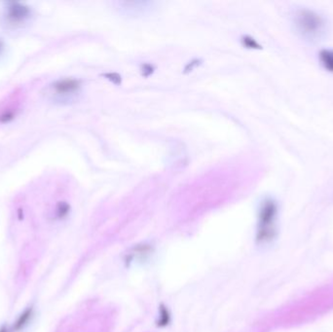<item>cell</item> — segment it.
<instances>
[{"mask_svg": "<svg viewBox=\"0 0 333 332\" xmlns=\"http://www.w3.org/2000/svg\"><path fill=\"white\" fill-rule=\"evenodd\" d=\"M318 60L326 71L333 73V49H322L318 54Z\"/></svg>", "mask_w": 333, "mask_h": 332, "instance_id": "cell-5", "label": "cell"}, {"mask_svg": "<svg viewBox=\"0 0 333 332\" xmlns=\"http://www.w3.org/2000/svg\"><path fill=\"white\" fill-rule=\"evenodd\" d=\"M53 93L58 97L64 98L76 94L81 89V82L74 78H64L54 83Z\"/></svg>", "mask_w": 333, "mask_h": 332, "instance_id": "cell-4", "label": "cell"}, {"mask_svg": "<svg viewBox=\"0 0 333 332\" xmlns=\"http://www.w3.org/2000/svg\"><path fill=\"white\" fill-rule=\"evenodd\" d=\"M295 31L305 40L315 42L323 39L328 31L326 18L311 9H299L293 15Z\"/></svg>", "mask_w": 333, "mask_h": 332, "instance_id": "cell-1", "label": "cell"}, {"mask_svg": "<svg viewBox=\"0 0 333 332\" xmlns=\"http://www.w3.org/2000/svg\"><path fill=\"white\" fill-rule=\"evenodd\" d=\"M69 204L65 202H59L57 204H56V217L58 218H63L65 217L68 212H69Z\"/></svg>", "mask_w": 333, "mask_h": 332, "instance_id": "cell-9", "label": "cell"}, {"mask_svg": "<svg viewBox=\"0 0 333 332\" xmlns=\"http://www.w3.org/2000/svg\"><path fill=\"white\" fill-rule=\"evenodd\" d=\"M29 9L18 3H11L7 7L4 14L6 22L12 26H17L24 23L25 20L29 18Z\"/></svg>", "mask_w": 333, "mask_h": 332, "instance_id": "cell-3", "label": "cell"}, {"mask_svg": "<svg viewBox=\"0 0 333 332\" xmlns=\"http://www.w3.org/2000/svg\"><path fill=\"white\" fill-rule=\"evenodd\" d=\"M152 252V248L149 244H145V243H142L140 245H136L132 248V251L130 252V257L131 259H133L134 257L135 258H144L146 257L147 255H149L150 253Z\"/></svg>", "mask_w": 333, "mask_h": 332, "instance_id": "cell-6", "label": "cell"}, {"mask_svg": "<svg viewBox=\"0 0 333 332\" xmlns=\"http://www.w3.org/2000/svg\"><path fill=\"white\" fill-rule=\"evenodd\" d=\"M159 314H160V316H159V319H158V325L161 326V327L167 325L169 323V321H170V314H169L168 310L164 305L161 306Z\"/></svg>", "mask_w": 333, "mask_h": 332, "instance_id": "cell-7", "label": "cell"}, {"mask_svg": "<svg viewBox=\"0 0 333 332\" xmlns=\"http://www.w3.org/2000/svg\"><path fill=\"white\" fill-rule=\"evenodd\" d=\"M278 210V203L273 198H265L261 201L256 231V241L259 244L269 243L276 238Z\"/></svg>", "mask_w": 333, "mask_h": 332, "instance_id": "cell-2", "label": "cell"}, {"mask_svg": "<svg viewBox=\"0 0 333 332\" xmlns=\"http://www.w3.org/2000/svg\"><path fill=\"white\" fill-rule=\"evenodd\" d=\"M30 314H31V310H29V309L26 310L23 314H21L19 315V317L18 318L16 324H15V329L18 330V329L21 328V327L26 323V321L28 320Z\"/></svg>", "mask_w": 333, "mask_h": 332, "instance_id": "cell-10", "label": "cell"}, {"mask_svg": "<svg viewBox=\"0 0 333 332\" xmlns=\"http://www.w3.org/2000/svg\"><path fill=\"white\" fill-rule=\"evenodd\" d=\"M103 76H105L107 79H109L113 84H121V76L117 73H106Z\"/></svg>", "mask_w": 333, "mask_h": 332, "instance_id": "cell-11", "label": "cell"}, {"mask_svg": "<svg viewBox=\"0 0 333 332\" xmlns=\"http://www.w3.org/2000/svg\"><path fill=\"white\" fill-rule=\"evenodd\" d=\"M2 44H1V42H0V54H1V52H2Z\"/></svg>", "mask_w": 333, "mask_h": 332, "instance_id": "cell-13", "label": "cell"}, {"mask_svg": "<svg viewBox=\"0 0 333 332\" xmlns=\"http://www.w3.org/2000/svg\"><path fill=\"white\" fill-rule=\"evenodd\" d=\"M0 332H7V330H6L5 328H2V329L0 330Z\"/></svg>", "mask_w": 333, "mask_h": 332, "instance_id": "cell-12", "label": "cell"}, {"mask_svg": "<svg viewBox=\"0 0 333 332\" xmlns=\"http://www.w3.org/2000/svg\"><path fill=\"white\" fill-rule=\"evenodd\" d=\"M241 44L247 48V49H261V45L254 39L252 38L251 36H248V35H244L241 37Z\"/></svg>", "mask_w": 333, "mask_h": 332, "instance_id": "cell-8", "label": "cell"}]
</instances>
